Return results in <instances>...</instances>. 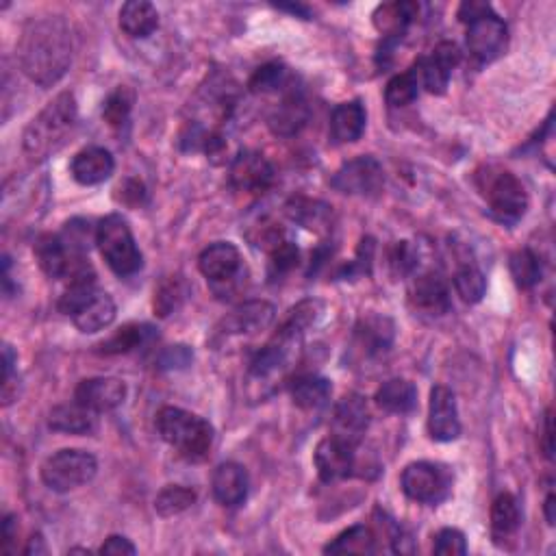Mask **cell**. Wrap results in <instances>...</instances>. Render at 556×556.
<instances>
[{
  "label": "cell",
  "instance_id": "29",
  "mask_svg": "<svg viewBox=\"0 0 556 556\" xmlns=\"http://www.w3.org/2000/svg\"><path fill=\"white\" fill-rule=\"evenodd\" d=\"M155 337L157 333L150 324H124L109 339H105L103 344H98V355H126V352L148 346Z\"/></svg>",
  "mask_w": 556,
  "mask_h": 556
},
{
  "label": "cell",
  "instance_id": "10",
  "mask_svg": "<svg viewBox=\"0 0 556 556\" xmlns=\"http://www.w3.org/2000/svg\"><path fill=\"white\" fill-rule=\"evenodd\" d=\"M333 189L348 196H376L385 185L383 166L374 157H357L346 161L331 179Z\"/></svg>",
  "mask_w": 556,
  "mask_h": 556
},
{
  "label": "cell",
  "instance_id": "5",
  "mask_svg": "<svg viewBox=\"0 0 556 556\" xmlns=\"http://www.w3.org/2000/svg\"><path fill=\"white\" fill-rule=\"evenodd\" d=\"M459 20L467 24V48L476 61L491 63L500 59L509 48V27L491 5L487 3H463L459 7Z\"/></svg>",
  "mask_w": 556,
  "mask_h": 556
},
{
  "label": "cell",
  "instance_id": "30",
  "mask_svg": "<svg viewBox=\"0 0 556 556\" xmlns=\"http://www.w3.org/2000/svg\"><path fill=\"white\" fill-rule=\"evenodd\" d=\"M159 27V11L153 3L146 0H131L120 9V29L139 40V37L153 35Z\"/></svg>",
  "mask_w": 556,
  "mask_h": 556
},
{
  "label": "cell",
  "instance_id": "20",
  "mask_svg": "<svg viewBox=\"0 0 556 556\" xmlns=\"http://www.w3.org/2000/svg\"><path fill=\"white\" fill-rule=\"evenodd\" d=\"M113 170H116V161H113V155L107 148H100V146L83 148L81 153L74 155V159L70 163L72 179L85 187L105 183L113 174Z\"/></svg>",
  "mask_w": 556,
  "mask_h": 556
},
{
  "label": "cell",
  "instance_id": "19",
  "mask_svg": "<svg viewBox=\"0 0 556 556\" xmlns=\"http://www.w3.org/2000/svg\"><path fill=\"white\" fill-rule=\"evenodd\" d=\"M409 302L415 311H422L426 315H446L452 309L446 281L433 272L413 278L409 287Z\"/></svg>",
  "mask_w": 556,
  "mask_h": 556
},
{
  "label": "cell",
  "instance_id": "42",
  "mask_svg": "<svg viewBox=\"0 0 556 556\" xmlns=\"http://www.w3.org/2000/svg\"><path fill=\"white\" fill-rule=\"evenodd\" d=\"M268 252H270V276L272 278L285 276L292 272L300 259L298 248L292 242H287V239L276 242Z\"/></svg>",
  "mask_w": 556,
  "mask_h": 556
},
{
  "label": "cell",
  "instance_id": "37",
  "mask_svg": "<svg viewBox=\"0 0 556 556\" xmlns=\"http://www.w3.org/2000/svg\"><path fill=\"white\" fill-rule=\"evenodd\" d=\"M420 87H422V83H420V77H417L415 68L398 74V77H394L387 83V90H385L387 105L389 107L411 105L413 100L420 96Z\"/></svg>",
  "mask_w": 556,
  "mask_h": 556
},
{
  "label": "cell",
  "instance_id": "36",
  "mask_svg": "<svg viewBox=\"0 0 556 556\" xmlns=\"http://www.w3.org/2000/svg\"><path fill=\"white\" fill-rule=\"evenodd\" d=\"M454 289H457V294L461 296L463 302H467V305H476V302L483 300L487 292L485 274L470 261L461 263L457 272H454Z\"/></svg>",
  "mask_w": 556,
  "mask_h": 556
},
{
  "label": "cell",
  "instance_id": "38",
  "mask_svg": "<svg viewBox=\"0 0 556 556\" xmlns=\"http://www.w3.org/2000/svg\"><path fill=\"white\" fill-rule=\"evenodd\" d=\"M196 491L183 487V485H168L166 489L159 491L155 500V509L161 517H174L183 511H187L196 502Z\"/></svg>",
  "mask_w": 556,
  "mask_h": 556
},
{
  "label": "cell",
  "instance_id": "24",
  "mask_svg": "<svg viewBox=\"0 0 556 556\" xmlns=\"http://www.w3.org/2000/svg\"><path fill=\"white\" fill-rule=\"evenodd\" d=\"M396 326L387 315L368 313L355 326V341L365 357H376L394 344Z\"/></svg>",
  "mask_w": 556,
  "mask_h": 556
},
{
  "label": "cell",
  "instance_id": "41",
  "mask_svg": "<svg viewBox=\"0 0 556 556\" xmlns=\"http://www.w3.org/2000/svg\"><path fill=\"white\" fill-rule=\"evenodd\" d=\"M287 85V68L283 63H265L255 74H252L248 87L252 94H270L274 90H281Z\"/></svg>",
  "mask_w": 556,
  "mask_h": 556
},
{
  "label": "cell",
  "instance_id": "46",
  "mask_svg": "<svg viewBox=\"0 0 556 556\" xmlns=\"http://www.w3.org/2000/svg\"><path fill=\"white\" fill-rule=\"evenodd\" d=\"M372 261H374V239L365 237L361 246H359V250H357V259L352 261L350 265H346L344 272H341V276L352 278V276L370 274L372 272Z\"/></svg>",
  "mask_w": 556,
  "mask_h": 556
},
{
  "label": "cell",
  "instance_id": "16",
  "mask_svg": "<svg viewBox=\"0 0 556 556\" xmlns=\"http://www.w3.org/2000/svg\"><path fill=\"white\" fill-rule=\"evenodd\" d=\"M276 318V309L265 300H250L233 309L218 326V335L235 337V335H255L270 328Z\"/></svg>",
  "mask_w": 556,
  "mask_h": 556
},
{
  "label": "cell",
  "instance_id": "34",
  "mask_svg": "<svg viewBox=\"0 0 556 556\" xmlns=\"http://www.w3.org/2000/svg\"><path fill=\"white\" fill-rule=\"evenodd\" d=\"M376 552V535L372 528L357 524L344 533L337 535L328 546H324V554H374Z\"/></svg>",
  "mask_w": 556,
  "mask_h": 556
},
{
  "label": "cell",
  "instance_id": "27",
  "mask_svg": "<svg viewBox=\"0 0 556 556\" xmlns=\"http://www.w3.org/2000/svg\"><path fill=\"white\" fill-rule=\"evenodd\" d=\"M287 216L296 224L305 226L309 231L324 233L331 231L333 224V207H328L322 200H311L305 196H294L285 205Z\"/></svg>",
  "mask_w": 556,
  "mask_h": 556
},
{
  "label": "cell",
  "instance_id": "18",
  "mask_svg": "<svg viewBox=\"0 0 556 556\" xmlns=\"http://www.w3.org/2000/svg\"><path fill=\"white\" fill-rule=\"evenodd\" d=\"M370 426L368 404L359 394H348L339 400L333 413V435L359 446L361 439Z\"/></svg>",
  "mask_w": 556,
  "mask_h": 556
},
{
  "label": "cell",
  "instance_id": "49",
  "mask_svg": "<svg viewBox=\"0 0 556 556\" xmlns=\"http://www.w3.org/2000/svg\"><path fill=\"white\" fill-rule=\"evenodd\" d=\"M100 554H137V548L133 546V543L126 539V537H120V535H111L103 546H100L98 550Z\"/></svg>",
  "mask_w": 556,
  "mask_h": 556
},
{
  "label": "cell",
  "instance_id": "43",
  "mask_svg": "<svg viewBox=\"0 0 556 556\" xmlns=\"http://www.w3.org/2000/svg\"><path fill=\"white\" fill-rule=\"evenodd\" d=\"M433 552L439 556H463L467 554L465 535L457 528H441L435 535Z\"/></svg>",
  "mask_w": 556,
  "mask_h": 556
},
{
  "label": "cell",
  "instance_id": "45",
  "mask_svg": "<svg viewBox=\"0 0 556 556\" xmlns=\"http://www.w3.org/2000/svg\"><path fill=\"white\" fill-rule=\"evenodd\" d=\"M18 400V374H16V355L9 344L3 348V407Z\"/></svg>",
  "mask_w": 556,
  "mask_h": 556
},
{
  "label": "cell",
  "instance_id": "40",
  "mask_svg": "<svg viewBox=\"0 0 556 556\" xmlns=\"http://www.w3.org/2000/svg\"><path fill=\"white\" fill-rule=\"evenodd\" d=\"M133 103H135V94L129 90V87L120 85L118 90L111 92L103 103V120L109 126H113V129H120L122 124L129 122Z\"/></svg>",
  "mask_w": 556,
  "mask_h": 556
},
{
  "label": "cell",
  "instance_id": "4",
  "mask_svg": "<svg viewBox=\"0 0 556 556\" xmlns=\"http://www.w3.org/2000/svg\"><path fill=\"white\" fill-rule=\"evenodd\" d=\"M59 311L74 322L81 333H98L116 320V302L98 289L96 278L72 281L66 294L59 298Z\"/></svg>",
  "mask_w": 556,
  "mask_h": 556
},
{
  "label": "cell",
  "instance_id": "39",
  "mask_svg": "<svg viewBox=\"0 0 556 556\" xmlns=\"http://www.w3.org/2000/svg\"><path fill=\"white\" fill-rule=\"evenodd\" d=\"M187 296V285L181 276H170L155 292V313L159 318H168L183 305Z\"/></svg>",
  "mask_w": 556,
  "mask_h": 556
},
{
  "label": "cell",
  "instance_id": "26",
  "mask_svg": "<svg viewBox=\"0 0 556 556\" xmlns=\"http://www.w3.org/2000/svg\"><path fill=\"white\" fill-rule=\"evenodd\" d=\"M365 107L361 100H348L341 103L331 113V137L337 144H355L365 131Z\"/></svg>",
  "mask_w": 556,
  "mask_h": 556
},
{
  "label": "cell",
  "instance_id": "44",
  "mask_svg": "<svg viewBox=\"0 0 556 556\" xmlns=\"http://www.w3.org/2000/svg\"><path fill=\"white\" fill-rule=\"evenodd\" d=\"M389 268L396 276H409L417 268V250L411 242H398L389 250Z\"/></svg>",
  "mask_w": 556,
  "mask_h": 556
},
{
  "label": "cell",
  "instance_id": "1",
  "mask_svg": "<svg viewBox=\"0 0 556 556\" xmlns=\"http://www.w3.org/2000/svg\"><path fill=\"white\" fill-rule=\"evenodd\" d=\"M18 63L22 72L40 87H53L70 68L72 35L59 16L33 18L18 42Z\"/></svg>",
  "mask_w": 556,
  "mask_h": 556
},
{
  "label": "cell",
  "instance_id": "14",
  "mask_svg": "<svg viewBox=\"0 0 556 556\" xmlns=\"http://www.w3.org/2000/svg\"><path fill=\"white\" fill-rule=\"evenodd\" d=\"M428 435L441 444L459 439L461 420L457 409V398L444 385L431 389V402H428Z\"/></svg>",
  "mask_w": 556,
  "mask_h": 556
},
{
  "label": "cell",
  "instance_id": "32",
  "mask_svg": "<svg viewBox=\"0 0 556 556\" xmlns=\"http://www.w3.org/2000/svg\"><path fill=\"white\" fill-rule=\"evenodd\" d=\"M289 391H292V400L298 409L318 411L328 402V398H331L333 387L331 381H326L322 376L305 374L296 378Z\"/></svg>",
  "mask_w": 556,
  "mask_h": 556
},
{
  "label": "cell",
  "instance_id": "35",
  "mask_svg": "<svg viewBox=\"0 0 556 556\" xmlns=\"http://www.w3.org/2000/svg\"><path fill=\"white\" fill-rule=\"evenodd\" d=\"M509 270L515 285L520 289H533L543 276L541 259L530 248L515 250L509 259Z\"/></svg>",
  "mask_w": 556,
  "mask_h": 556
},
{
  "label": "cell",
  "instance_id": "31",
  "mask_svg": "<svg viewBox=\"0 0 556 556\" xmlns=\"http://www.w3.org/2000/svg\"><path fill=\"white\" fill-rule=\"evenodd\" d=\"M376 404L387 413L407 415L417 407V389L404 378H391L376 391Z\"/></svg>",
  "mask_w": 556,
  "mask_h": 556
},
{
  "label": "cell",
  "instance_id": "17",
  "mask_svg": "<svg viewBox=\"0 0 556 556\" xmlns=\"http://www.w3.org/2000/svg\"><path fill=\"white\" fill-rule=\"evenodd\" d=\"M126 398V385L120 378L96 376L85 378L74 389V400L94 413H105L118 409Z\"/></svg>",
  "mask_w": 556,
  "mask_h": 556
},
{
  "label": "cell",
  "instance_id": "25",
  "mask_svg": "<svg viewBox=\"0 0 556 556\" xmlns=\"http://www.w3.org/2000/svg\"><path fill=\"white\" fill-rule=\"evenodd\" d=\"M417 16H420V5L417 3H385L376 7L372 20L376 31L385 37V42L394 44L407 33Z\"/></svg>",
  "mask_w": 556,
  "mask_h": 556
},
{
  "label": "cell",
  "instance_id": "22",
  "mask_svg": "<svg viewBox=\"0 0 556 556\" xmlns=\"http://www.w3.org/2000/svg\"><path fill=\"white\" fill-rule=\"evenodd\" d=\"M248 485V472L233 461L218 465L211 478L213 498L226 509H235L239 504H244V500L248 498Z\"/></svg>",
  "mask_w": 556,
  "mask_h": 556
},
{
  "label": "cell",
  "instance_id": "9",
  "mask_svg": "<svg viewBox=\"0 0 556 556\" xmlns=\"http://www.w3.org/2000/svg\"><path fill=\"white\" fill-rule=\"evenodd\" d=\"M400 487L404 496L422 502V504H439L444 502L452 491V474L446 465L417 461L404 467L400 476Z\"/></svg>",
  "mask_w": 556,
  "mask_h": 556
},
{
  "label": "cell",
  "instance_id": "6",
  "mask_svg": "<svg viewBox=\"0 0 556 556\" xmlns=\"http://www.w3.org/2000/svg\"><path fill=\"white\" fill-rule=\"evenodd\" d=\"M474 183L496 220L513 224L526 213L528 194L513 172L496 166V163H487L476 170Z\"/></svg>",
  "mask_w": 556,
  "mask_h": 556
},
{
  "label": "cell",
  "instance_id": "52",
  "mask_svg": "<svg viewBox=\"0 0 556 556\" xmlns=\"http://www.w3.org/2000/svg\"><path fill=\"white\" fill-rule=\"evenodd\" d=\"M24 554L27 556H37V554H48V548H46V543H44V537L37 533L29 539L27 543V548H24Z\"/></svg>",
  "mask_w": 556,
  "mask_h": 556
},
{
  "label": "cell",
  "instance_id": "48",
  "mask_svg": "<svg viewBox=\"0 0 556 556\" xmlns=\"http://www.w3.org/2000/svg\"><path fill=\"white\" fill-rule=\"evenodd\" d=\"M116 192L118 200L126 207H139L146 202V187L139 179H126L124 183H120Z\"/></svg>",
  "mask_w": 556,
  "mask_h": 556
},
{
  "label": "cell",
  "instance_id": "12",
  "mask_svg": "<svg viewBox=\"0 0 556 556\" xmlns=\"http://www.w3.org/2000/svg\"><path fill=\"white\" fill-rule=\"evenodd\" d=\"M461 63V48L454 42H441L431 57H422L415 63L417 77H420L422 87H426L431 94L441 96L448 90V83L452 77V70Z\"/></svg>",
  "mask_w": 556,
  "mask_h": 556
},
{
  "label": "cell",
  "instance_id": "28",
  "mask_svg": "<svg viewBox=\"0 0 556 556\" xmlns=\"http://www.w3.org/2000/svg\"><path fill=\"white\" fill-rule=\"evenodd\" d=\"M48 426L66 435H90L96 428V413L74 400L72 404H59L48 415Z\"/></svg>",
  "mask_w": 556,
  "mask_h": 556
},
{
  "label": "cell",
  "instance_id": "50",
  "mask_svg": "<svg viewBox=\"0 0 556 556\" xmlns=\"http://www.w3.org/2000/svg\"><path fill=\"white\" fill-rule=\"evenodd\" d=\"M18 537V522H16V517L14 515H7L5 517V522H3V546H5V552L7 554H14V541Z\"/></svg>",
  "mask_w": 556,
  "mask_h": 556
},
{
  "label": "cell",
  "instance_id": "11",
  "mask_svg": "<svg viewBox=\"0 0 556 556\" xmlns=\"http://www.w3.org/2000/svg\"><path fill=\"white\" fill-rule=\"evenodd\" d=\"M318 476L324 483H339L348 476H352L357 465V446L339 439L335 435L322 439L313 454Z\"/></svg>",
  "mask_w": 556,
  "mask_h": 556
},
{
  "label": "cell",
  "instance_id": "51",
  "mask_svg": "<svg viewBox=\"0 0 556 556\" xmlns=\"http://www.w3.org/2000/svg\"><path fill=\"white\" fill-rule=\"evenodd\" d=\"M552 411L548 409L546 415H543V454H546V459H552V452H554V444H552Z\"/></svg>",
  "mask_w": 556,
  "mask_h": 556
},
{
  "label": "cell",
  "instance_id": "2",
  "mask_svg": "<svg viewBox=\"0 0 556 556\" xmlns=\"http://www.w3.org/2000/svg\"><path fill=\"white\" fill-rule=\"evenodd\" d=\"M77 98L72 92H61L33 118L22 135V150L29 161L40 163L63 148L77 126Z\"/></svg>",
  "mask_w": 556,
  "mask_h": 556
},
{
  "label": "cell",
  "instance_id": "33",
  "mask_svg": "<svg viewBox=\"0 0 556 556\" xmlns=\"http://www.w3.org/2000/svg\"><path fill=\"white\" fill-rule=\"evenodd\" d=\"M522 524L520 502L513 494H500L494 504H491V533L500 543L502 539H509L517 533Z\"/></svg>",
  "mask_w": 556,
  "mask_h": 556
},
{
  "label": "cell",
  "instance_id": "47",
  "mask_svg": "<svg viewBox=\"0 0 556 556\" xmlns=\"http://www.w3.org/2000/svg\"><path fill=\"white\" fill-rule=\"evenodd\" d=\"M192 361H194V352L189 350L187 346L179 344V346L163 348V352L157 359V365L161 370H183Z\"/></svg>",
  "mask_w": 556,
  "mask_h": 556
},
{
  "label": "cell",
  "instance_id": "3",
  "mask_svg": "<svg viewBox=\"0 0 556 556\" xmlns=\"http://www.w3.org/2000/svg\"><path fill=\"white\" fill-rule=\"evenodd\" d=\"M155 424L161 439L179 452L183 459L200 463L209 457L216 433H213V426L205 417L179 407H163L157 413Z\"/></svg>",
  "mask_w": 556,
  "mask_h": 556
},
{
  "label": "cell",
  "instance_id": "54",
  "mask_svg": "<svg viewBox=\"0 0 556 556\" xmlns=\"http://www.w3.org/2000/svg\"><path fill=\"white\" fill-rule=\"evenodd\" d=\"M276 9L289 11V14L300 16V18H305V20L311 18V11H309V7H305V5H276Z\"/></svg>",
  "mask_w": 556,
  "mask_h": 556
},
{
  "label": "cell",
  "instance_id": "53",
  "mask_svg": "<svg viewBox=\"0 0 556 556\" xmlns=\"http://www.w3.org/2000/svg\"><path fill=\"white\" fill-rule=\"evenodd\" d=\"M554 509H556V498H554V494L550 491V494L546 496V502H543V513H546V522L550 526H554V520H556Z\"/></svg>",
  "mask_w": 556,
  "mask_h": 556
},
{
  "label": "cell",
  "instance_id": "7",
  "mask_svg": "<svg viewBox=\"0 0 556 556\" xmlns=\"http://www.w3.org/2000/svg\"><path fill=\"white\" fill-rule=\"evenodd\" d=\"M96 246L107 261L113 274L133 276L142 270V252H139L129 222L120 213H111L96 226Z\"/></svg>",
  "mask_w": 556,
  "mask_h": 556
},
{
  "label": "cell",
  "instance_id": "13",
  "mask_svg": "<svg viewBox=\"0 0 556 556\" xmlns=\"http://www.w3.org/2000/svg\"><path fill=\"white\" fill-rule=\"evenodd\" d=\"M198 270L209 283H213L216 287H224L235 283L237 278L242 276L244 263L235 244L216 242L200 252Z\"/></svg>",
  "mask_w": 556,
  "mask_h": 556
},
{
  "label": "cell",
  "instance_id": "15",
  "mask_svg": "<svg viewBox=\"0 0 556 556\" xmlns=\"http://www.w3.org/2000/svg\"><path fill=\"white\" fill-rule=\"evenodd\" d=\"M231 185L237 192L244 194H263L274 183V168L272 163L255 150H244L239 153L229 170Z\"/></svg>",
  "mask_w": 556,
  "mask_h": 556
},
{
  "label": "cell",
  "instance_id": "21",
  "mask_svg": "<svg viewBox=\"0 0 556 556\" xmlns=\"http://www.w3.org/2000/svg\"><path fill=\"white\" fill-rule=\"evenodd\" d=\"M33 255L37 259V265H40L42 272L48 278H66L72 263L79 257H85V255H74V252H70V248L66 246V242L61 239V235H53V233H46L35 239Z\"/></svg>",
  "mask_w": 556,
  "mask_h": 556
},
{
  "label": "cell",
  "instance_id": "23",
  "mask_svg": "<svg viewBox=\"0 0 556 556\" xmlns=\"http://www.w3.org/2000/svg\"><path fill=\"white\" fill-rule=\"evenodd\" d=\"M307 122H309V105L305 96H302V92L296 90V87H292V90L283 96V100L274 107L268 120L272 133L278 137H292L300 133L305 129Z\"/></svg>",
  "mask_w": 556,
  "mask_h": 556
},
{
  "label": "cell",
  "instance_id": "8",
  "mask_svg": "<svg viewBox=\"0 0 556 556\" xmlns=\"http://www.w3.org/2000/svg\"><path fill=\"white\" fill-rule=\"evenodd\" d=\"M98 472V461L94 454L85 450H59L42 463V480L50 491L68 494L92 483Z\"/></svg>",
  "mask_w": 556,
  "mask_h": 556
}]
</instances>
